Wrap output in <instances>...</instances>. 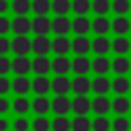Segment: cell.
<instances>
[{"instance_id":"6da1fadb","label":"cell","mask_w":131,"mask_h":131,"mask_svg":"<svg viewBox=\"0 0 131 131\" xmlns=\"http://www.w3.org/2000/svg\"><path fill=\"white\" fill-rule=\"evenodd\" d=\"M10 51L16 57H27L33 51V39H29V37H14V39H10Z\"/></svg>"},{"instance_id":"7a4b0ae2","label":"cell","mask_w":131,"mask_h":131,"mask_svg":"<svg viewBox=\"0 0 131 131\" xmlns=\"http://www.w3.org/2000/svg\"><path fill=\"white\" fill-rule=\"evenodd\" d=\"M31 31L35 37H47L51 33V18L49 16H35L31 20Z\"/></svg>"},{"instance_id":"3957f363","label":"cell","mask_w":131,"mask_h":131,"mask_svg":"<svg viewBox=\"0 0 131 131\" xmlns=\"http://www.w3.org/2000/svg\"><path fill=\"white\" fill-rule=\"evenodd\" d=\"M72 92L76 96H88V92H92V80L88 76H74Z\"/></svg>"},{"instance_id":"277c9868","label":"cell","mask_w":131,"mask_h":131,"mask_svg":"<svg viewBox=\"0 0 131 131\" xmlns=\"http://www.w3.org/2000/svg\"><path fill=\"white\" fill-rule=\"evenodd\" d=\"M92 111V100L88 96H74L72 98V113L76 117H88Z\"/></svg>"},{"instance_id":"5b68a950","label":"cell","mask_w":131,"mask_h":131,"mask_svg":"<svg viewBox=\"0 0 131 131\" xmlns=\"http://www.w3.org/2000/svg\"><path fill=\"white\" fill-rule=\"evenodd\" d=\"M51 72L55 76H68V72H72V59L68 55H55L51 59Z\"/></svg>"},{"instance_id":"8992f818","label":"cell","mask_w":131,"mask_h":131,"mask_svg":"<svg viewBox=\"0 0 131 131\" xmlns=\"http://www.w3.org/2000/svg\"><path fill=\"white\" fill-rule=\"evenodd\" d=\"M51 92L55 96H68V92H72V80L68 76H55L51 80Z\"/></svg>"},{"instance_id":"52a82bcc","label":"cell","mask_w":131,"mask_h":131,"mask_svg":"<svg viewBox=\"0 0 131 131\" xmlns=\"http://www.w3.org/2000/svg\"><path fill=\"white\" fill-rule=\"evenodd\" d=\"M31 92H35L37 96H47L51 92V80L47 76H35L31 80Z\"/></svg>"},{"instance_id":"ba28073f","label":"cell","mask_w":131,"mask_h":131,"mask_svg":"<svg viewBox=\"0 0 131 131\" xmlns=\"http://www.w3.org/2000/svg\"><path fill=\"white\" fill-rule=\"evenodd\" d=\"M10 31H12L16 37H27V35L31 33V18H29V16H14Z\"/></svg>"},{"instance_id":"9c48e42d","label":"cell","mask_w":131,"mask_h":131,"mask_svg":"<svg viewBox=\"0 0 131 131\" xmlns=\"http://www.w3.org/2000/svg\"><path fill=\"white\" fill-rule=\"evenodd\" d=\"M51 31L55 33V37H68V33L72 31V20L68 16H55L51 20Z\"/></svg>"},{"instance_id":"30bf717a","label":"cell","mask_w":131,"mask_h":131,"mask_svg":"<svg viewBox=\"0 0 131 131\" xmlns=\"http://www.w3.org/2000/svg\"><path fill=\"white\" fill-rule=\"evenodd\" d=\"M51 111L55 113V117H68V113L72 111V100L68 96H55L51 100Z\"/></svg>"},{"instance_id":"8fae6325","label":"cell","mask_w":131,"mask_h":131,"mask_svg":"<svg viewBox=\"0 0 131 131\" xmlns=\"http://www.w3.org/2000/svg\"><path fill=\"white\" fill-rule=\"evenodd\" d=\"M72 31L76 33V37H86L92 31V20L88 16H76L72 20Z\"/></svg>"},{"instance_id":"7c38bea8","label":"cell","mask_w":131,"mask_h":131,"mask_svg":"<svg viewBox=\"0 0 131 131\" xmlns=\"http://www.w3.org/2000/svg\"><path fill=\"white\" fill-rule=\"evenodd\" d=\"M129 90L131 82L127 76H115V80H111V92H115V96H127Z\"/></svg>"},{"instance_id":"4fadbf2b","label":"cell","mask_w":131,"mask_h":131,"mask_svg":"<svg viewBox=\"0 0 131 131\" xmlns=\"http://www.w3.org/2000/svg\"><path fill=\"white\" fill-rule=\"evenodd\" d=\"M111 31L117 35V37H125L129 31H131V20L127 16H115L111 20Z\"/></svg>"},{"instance_id":"5bb4252c","label":"cell","mask_w":131,"mask_h":131,"mask_svg":"<svg viewBox=\"0 0 131 131\" xmlns=\"http://www.w3.org/2000/svg\"><path fill=\"white\" fill-rule=\"evenodd\" d=\"M92 70V61L86 57V55H76L72 59V72L76 76H86L88 72Z\"/></svg>"},{"instance_id":"9a60e30c","label":"cell","mask_w":131,"mask_h":131,"mask_svg":"<svg viewBox=\"0 0 131 131\" xmlns=\"http://www.w3.org/2000/svg\"><path fill=\"white\" fill-rule=\"evenodd\" d=\"M31 111L37 115V117H45L49 111H51V100L47 96H35L31 100Z\"/></svg>"},{"instance_id":"2e32d148","label":"cell","mask_w":131,"mask_h":131,"mask_svg":"<svg viewBox=\"0 0 131 131\" xmlns=\"http://www.w3.org/2000/svg\"><path fill=\"white\" fill-rule=\"evenodd\" d=\"M92 113L96 117H106L111 113V98L108 96H94V100H92Z\"/></svg>"},{"instance_id":"e0dca14e","label":"cell","mask_w":131,"mask_h":131,"mask_svg":"<svg viewBox=\"0 0 131 131\" xmlns=\"http://www.w3.org/2000/svg\"><path fill=\"white\" fill-rule=\"evenodd\" d=\"M111 111H115L117 117H125L131 111V100L127 96H115L111 100Z\"/></svg>"},{"instance_id":"ac0fdd59","label":"cell","mask_w":131,"mask_h":131,"mask_svg":"<svg viewBox=\"0 0 131 131\" xmlns=\"http://www.w3.org/2000/svg\"><path fill=\"white\" fill-rule=\"evenodd\" d=\"M51 51L55 55H68L72 51V39H68V37H55V39H51Z\"/></svg>"},{"instance_id":"d6986e66","label":"cell","mask_w":131,"mask_h":131,"mask_svg":"<svg viewBox=\"0 0 131 131\" xmlns=\"http://www.w3.org/2000/svg\"><path fill=\"white\" fill-rule=\"evenodd\" d=\"M51 51V39L49 37H35L33 39V53L37 57H47Z\"/></svg>"},{"instance_id":"ffe728a7","label":"cell","mask_w":131,"mask_h":131,"mask_svg":"<svg viewBox=\"0 0 131 131\" xmlns=\"http://www.w3.org/2000/svg\"><path fill=\"white\" fill-rule=\"evenodd\" d=\"M92 51H94V55H106L108 51H113V41L108 37H94Z\"/></svg>"},{"instance_id":"44dd1931","label":"cell","mask_w":131,"mask_h":131,"mask_svg":"<svg viewBox=\"0 0 131 131\" xmlns=\"http://www.w3.org/2000/svg\"><path fill=\"white\" fill-rule=\"evenodd\" d=\"M72 51L76 55H86L88 51H92V41L88 37H74L72 39Z\"/></svg>"},{"instance_id":"7402d4cb","label":"cell","mask_w":131,"mask_h":131,"mask_svg":"<svg viewBox=\"0 0 131 131\" xmlns=\"http://www.w3.org/2000/svg\"><path fill=\"white\" fill-rule=\"evenodd\" d=\"M12 72L16 76H27L29 72H33V61L29 57H14L12 59Z\"/></svg>"},{"instance_id":"603a6c76","label":"cell","mask_w":131,"mask_h":131,"mask_svg":"<svg viewBox=\"0 0 131 131\" xmlns=\"http://www.w3.org/2000/svg\"><path fill=\"white\" fill-rule=\"evenodd\" d=\"M92 72L96 76H106L111 72V59L106 55H96L92 59Z\"/></svg>"},{"instance_id":"cb8c5ba5","label":"cell","mask_w":131,"mask_h":131,"mask_svg":"<svg viewBox=\"0 0 131 131\" xmlns=\"http://www.w3.org/2000/svg\"><path fill=\"white\" fill-rule=\"evenodd\" d=\"M111 70H113L117 76H125V74H129V70H131V61H129V57H125V55H117V57L111 61Z\"/></svg>"},{"instance_id":"d4e9b609","label":"cell","mask_w":131,"mask_h":131,"mask_svg":"<svg viewBox=\"0 0 131 131\" xmlns=\"http://www.w3.org/2000/svg\"><path fill=\"white\" fill-rule=\"evenodd\" d=\"M12 92L16 96H27L31 92V80L27 76H16L12 80Z\"/></svg>"},{"instance_id":"484cf974","label":"cell","mask_w":131,"mask_h":131,"mask_svg":"<svg viewBox=\"0 0 131 131\" xmlns=\"http://www.w3.org/2000/svg\"><path fill=\"white\" fill-rule=\"evenodd\" d=\"M92 92L96 96H106L111 92V80L106 76H96L92 80Z\"/></svg>"},{"instance_id":"4316f807","label":"cell","mask_w":131,"mask_h":131,"mask_svg":"<svg viewBox=\"0 0 131 131\" xmlns=\"http://www.w3.org/2000/svg\"><path fill=\"white\" fill-rule=\"evenodd\" d=\"M92 31L96 33V37H106L111 33V20L106 16H96L92 20Z\"/></svg>"},{"instance_id":"83f0119b","label":"cell","mask_w":131,"mask_h":131,"mask_svg":"<svg viewBox=\"0 0 131 131\" xmlns=\"http://www.w3.org/2000/svg\"><path fill=\"white\" fill-rule=\"evenodd\" d=\"M49 72H51V59L49 57H35L33 59V74L47 76Z\"/></svg>"},{"instance_id":"f1b7e54d","label":"cell","mask_w":131,"mask_h":131,"mask_svg":"<svg viewBox=\"0 0 131 131\" xmlns=\"http://www.w3.org/2000/svg\"><path fill=\"white\" fill-rule=\"evenodd\" d=\"M12 111L18 115V117H27V113L31 111V100L27 96H16L12 100Z\"/></svg>"},{"instance_id":"f546056e","label":"cell","mask_w":131,"mask_h":131,"mask_svg":"<svg viewBox=\"0 0 131 131\" xmlns=\"http://www.w3.org/2000/svg\"><path fill=\"white\" fill-rule=\"evenodd\" d=\"M31 12L35 16H47L51 12V0H31Z\"/></svg>"},{"instance_id":"4dcf8cb0","label":"cell","mask_w":131,"mask_h":131,"mask_svg":"<svg viewBox=\"0 0 131 131\" xmlns=\"http://www.w3.org/2000/svg\"><path fill=\"white\" fill-rule=\"evenodd\" d=\"M113 51L117 55H127L131 51V41L127 37H115L113 39Z\"/></svg>"},{"instance_id":"1f68e13d","label":"cell","mask_w":131,"mask_h":131,"mask_svg":"<svg viewBox=\"0 0 131 131\" xmlns=\"http://www.w3.org/2000/svg\"><path fill=\"white\" fill-rule=\"evenodd\" d=\"M92 10V0H72V12L76 16H86Z\"/></svg>"},{"instance_id":"d6a6232c","label":"cell","mask_w":131,"mask_h":131,"mask_svg":"<svg viewBox=\"0 0 131 131\" xmlns=\"http://www.w3.org/2000/svg\"><path fill=\"white\" fill-rule=\"evenodd\" d=\"M10 10L16 16H27L31 12V0H10Z\"/></svg>"},{"instance_id":"836d02e7","label":"cell","mask_w":131,"mask_h":131,"mask_svg":"<svg viewBox=\"0 0 131 131\" xmlns=\"http://www.w3.org/2000/svg\"><path fill=\"white\" fill-rule=\"evenodd\" d=\"M70 10L72 0H51V12H55V16H68Z\"/></svg>"},{"instance_id":"e575fe53","label":"cell","mask_w":131,"mask_h":131,"mask_svg":"<svg viewBox=\"0 0 131 131\" xmlns=\"http://www.w3.org/2000/svg\"><path fill=\"white\" fill-rule=\"evenodd\" d=\"M111 10L117 16H127V12L131 10V0H111Z\"/></svg>"},{"instance_id":"d590c367","label":"cell","mask_w":131,"mask_h":131,"mask_svg":"<svg viewBox=\"0 0 131 131\" xmlns=\"http://www.w3.org/2000/svg\"><path fill=\"white\" fill-rule=\"evenodd\" d=\"M92 12L96 16H106L111 12V0H92Z\"/></svg>"},{"instance_id":"8d00e7d4","label":"cell","mask_w":131,"mask_h":131,"mask_svg":"<svg viewBox=\"0 0 131 131\" xmlns=\"http://www.w3.org/2000/svg\"><path fill=\"white\" fill-rule=\"evenodd\" d=\"M72 131H92V121L88 117H74L72 119Z\"/></svg>"},{"instance_id":"74e56055","label":"cell","mask_w":131,"mask_h":131,"mask_svg":"<svg viewBox=\"0 0 131 131\" xmlns=\"http://www.w3.org/2000/svg\"><path fill=\"white\" fill-rule=\"evenodd\" d=\"M51 131H72V121L68 117H55L51 121Z\"/></svg>"},{"instance_id":"f35d334b","label":"cell","mask_w":131,"mask_h":131,"mask_svg":"<svg viewBox=\"0 0 131 131\" xmlns=\"http://www.w3.org/2000/svg\"><path fill=\"white\" fill-rule=\"evenodd\" d=\"M111 131H131V121L127 117H115L111 123Z\"/></svg>"},{"instance_id":"ab89813d","label":"cell","mask_w":131,"mask_h":131,"mask_svg":"<svg viewBox=\"0 0 131 131\" xmlns=\"http://www.w3.org/2000/svg\"><path fill=\"white\" fill-rule=\"evenodd\" d=\"M31 129L33 131H51V121L47 117H35L31 121Z\"/></svg>"},{"instance_id":"60d3db41","label":"cell","mask_w":131,"mask_h":131,"mask_svg":"<svg viewBox=\"0 0 131 131\" xmlns=\"http://www.w3.org/2000/svg\"><path fill=\"white\" fill-rule=\"evenodd\" d=\"M111 119L108 117H94L92 121V131H111Z\"/></svg>"},{"instance_id":"b9f144b4","label":"cell","mask_w":131,"mask_h":131,"mask_svg":"<svg viewBox=\"0 0 131 131\" xmlns=\"http://www.w3.org/2000/svg\"><path fill=\"white\" fill-rule=\"evenodd\" d=\"M12 129H14V131H29V129H31V121H29L27 117H16V119L12 121Z\"/></svg>"},{"instance_id":"7bdbcfd3","label":"cell","mask_w":131,"mask_h":131,"mask_svg":"<svg viewBox=\"0 0 131 131\" xmlns=\"http://www.w3.org/2000/svg\"><path fill=\"white\" fill-rule=\"evenodd\" d=\"M12 90V80H8V76H0V96H6Z\"/></svg>"},{"instance_id":"ee69618b","label":"cell","mask_w":131,"mask_h":131,"mask_svg":"<svg viewBox=\"0 0 131 131\" xmlns=\"http://www.w3.org/2000/svg\"><path fill=\"white\" fill-rule=\"evenodd\" d=\"M8 72H12V59H8L6 55H0V76H6Z\"/></svg>"},{"instance_id":"f6af8a7d","label":"cell","mask_w":131,"mask_h":131,"mask_svg":"<svg viewBox=\"0 0 131 131\" xmlns=\"http://www.w3.org/2000/svg\"><path fill=\"white\" fill-rule=\"evenodd\" d=\"M10 27H12V20L8 16H0V37H4L10 31Z\"/></svg>"},{"instance_id":"bcb514c9","label":"cell","mask_w":131,"mask_h":131,"mask_svg":"<svg viewBox=\"0 0 131 131\" xmlns=\"http://www.w3.org/2000/svg\"><path fill=\"white\" fill-rule=\"evenodd\" d=\"M10 108H12V102L8 100V96H0V117L6 115Z\"/></svg>"},{"instance_id":"7dc6e473","label":"cell","mask_w":131,"mask_h":131,"mask_svg":"<svg viewBox=\"0 0 131 131\" xmlns=\"http://www.w3.org/2000/svg\"><path fill=\"white\" fill-rule=\"evenodd\" d=\"M8 51H10V39L4 35L0 37V55H8Z\"/></svg>"},{"instance_id":"c3c4849f","label":"cell","mask_w":131,"mask_h":131,"mask_svg":"<svg viewBox=\"0 0 131 131\" xmlns=\"http://www.w3.org/2000/svg\"><path fill=\"white\" fill-rule=\"evenodd\" d=\"M8 10H10V2L8 0H0V16H6Z\"/></svg>"},{"instance_id":"681fc988","label":"cell","mask_w":131,"mask_h":131,"mask_svg":"<svg viewBox=\"0 0 131 131\" xmlns=\"http://www.w3.org/2000/svg\"><path fill=\"white\" fill-rule=\"evenodd\" d=\"M8 127H10V123H8V119H4V117H0V131H8Z\"/></svg>"}]
</instances>
